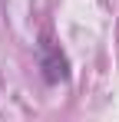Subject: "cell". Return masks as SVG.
I'll return each instance as SVG.
<instances>
[{"mask_svg":"<svg viewBox=\"0 0 119 122\" xmlns=\"http://www.w3.org/2000/svg\"><path fill=\"white\" fill-rule=\"evenodd\" d=\"M43 79L46 82H60L70 76V69H66V56L60 53V46H53V43H43Z\"/></svg>","mask_w":119,"mask_h":122,"instance_id":"6da1fadb","label":"cell"}]
</instances>
